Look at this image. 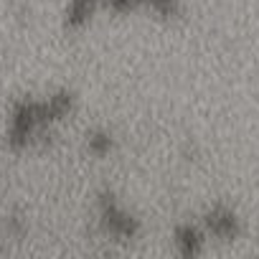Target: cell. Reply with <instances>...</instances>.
<instances>
[{
  "label": "cell",
  "mask_w": 259,
  "mask_h": 259,
  "mask_svg": "<svg viewBox=\"0 0 259 259\" xmlns=\"http://www.w3.org/2000/svg\"><path fill=\"white\" fill-rule=\"evenodd\" d=\"M170 244L181 259H196L206 254L208 234L201 226V221H178L170 231Z\"/></svg>",
  "instance_id": "5"
},
{
  "label": "cell",
  "mask_w": 259,
  "mask_h": 259,
  "mask_svg": "<svg viewBox=\"0 0 259 259\" xmlns=\"http://www.w3.org/2000/svg\"><path fill=\"white\" fill-rule=\"evenodd\" d=\"M201 226L206 229L208 239L216 241H236L244 234L241 213L226 201H213L211 206H206L201 213Z\"/></svg>",
  "instance_id": "4"
},
{
  "label": "cell",
  "mask_w": 259,
  "mask_h": 259,
  "mask_svg": "<svg viewBox=\"0 0 259 259\" xmlns=\"http://www.w3.org/2000/svg\"><path fill=\"white\" fill-rule=\"evenodd\" d=\"M117 150V138L109 127L104 124H94L87 130V135H84V153L94 160H107L112 158Z\"/></svg>",
  "instance_id": "7"
},
{
  "label": "cell",
  "mask_w": 259,
  "mask_h": 259,
  "mask_svg": "<svg viewBox=\"0 0 259 259\" xmlns=\"http://www.w3.org/2000/svg\"><path fill=\"white\" fill-rule=\"evenodd\" d=\"M104 13H109L114 18L148 13V16L158 18V21L173 23V21L183 18L186 0H104Z\"/></svg>",
  "instance_id": "3"
},
{
  "label": "cell",
  "mask_w": 259,
  "mask_h": 259,
  "mask_svg": "<svg viewBox=\"0 0 259 259\" xmlns=\"http://www.w3.org/2000/svg\"><path fill=\"white\" fill-rule=\"evenodd\" d=\"M92 213H94V224H97L99 234L114 244H135L145 231L140 213H135L127 206V201L112 188L97 191Z\"/></svg>",
  "instance_id": "2"
},
{
  "label": "cell",
  "mask_w": 259,
  "mask_h": 259,
  "mask_svg": "<svg viewBox=\"0 0 259 259\" xmlns=\"http://www.w3.org/2000/svg\"><path fill=\"white\" fill-rule=\"evenodd\" d=\"M79 109V94L69 87L51 89L44 97H18L11 102L6 114V133L3 143L6 150L21 155L46 138L54 135V130L71 119Z\"/></svg>",
  "instance_id": "1"
},
{
  "label": "cell",
  "mask_w": 259,
  "mask_h": 259,
  "mask_svg": "<svg viewBox=\"0 0 259 259\" xmlns=\"http://www.w3.org/2000/svg\"><path fill=\"white\" fill-rule=\"evenodd\" d=\"M99 13H104V0H66L61 11V28L66 33H81L97 21Z\"/></svg>",
  "instance_id": "6"
}]
</instances>
